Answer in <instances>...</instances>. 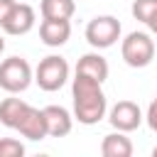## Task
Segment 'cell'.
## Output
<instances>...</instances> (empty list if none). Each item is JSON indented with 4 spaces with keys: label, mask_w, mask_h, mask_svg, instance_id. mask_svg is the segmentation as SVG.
Here are the masks:
<instances>
[{
    "label": "cell",
    "mask_w": 157,
    "mask_h": 157,
    "mask_svg": "<svg viewBox=\"0 0 157 157\" xmlns=\"http://www.w3.org/2000/svg\"><path fill=\"white\" fill-rule=\"evenodd\" d=\"M25 145L15 137H0V157H22Z\"/></svg>",
    "instance_id": "obj_16"
},
{
    "label": "cell",
    "mask_w": 157,
    "mask_h": 157,
    "mask_svg": "<svg viewBox=\"0 0 157 157\" xmlns=\"http://www.w3.org/2000/svg\"><path fill=\"white\" fill-rule=\"evenodd\" d=\"M71 37V22L69 20H44L39 25V39L47 47H61Z\"/></svg>",
    "instance_id": "obj_9"
},
{
    "label": "cell",
    "mask_w": 157,
    "mask_h": 157,
    "mask_svg": "<svg viewBox=\"0 0 157 157\" xmlns=\"http://www.w3.org/2000/svg\"><path fill=\"white\" fill-rule=\"evenodd\" d=\"M145 120H147V125L157 132V98L147 105V113H145Z\"/></svg>",
    "instance_id": "obj_17"
},
{
    "label": "cell",
    "mask_w": 157,
    "mask_h": 157,
    "mask_svg": "<svg viewBox=\"0 0 157 157\" xmlns=\"http://www.w3.org/2000/svg\"><path fill=\"white\" fill-rule=\"evenodd\" d=\"M76 74H83L88 78H96L98 83H103L108 78V61L98 54V52H88L78 59L76 64Z\"/></svg>",
    "instance_id": "obj_12"
},
{
    "label": "cell",
    "mask_w": 157,
    "mask_h": 157,
    "mask_svg": "<svg viewBox=\"0 0 157 157\" xmlns=\"http://www.w3.org/2000/svg\"><path fill=\"white\" fill-rule=\"evenodd\" d=\"M120 22L113 15H98L86 25V42L93 49H108L120 39Z\"/></svg>",
    "instance_id": "obj_5"
},
{
    "label": "cell",
    "mask_w": 157,
    "mask_h": 157,
    "mask_svg": "<svg viewBox=\"0 0 157 157\" xmlns=\"http://www.w3.org/2000/svg\"><path fill=\"white\" fill-rule=\"evenodd\" d=\"M27 110H29V103L22 101V98H17V96L12 93L10 98H5V101L0 103V123H2L5 128H10V130H17L20 120L25 118Z\"/></svg>",
    "instance_id": "obj_11"
},
{
    "label": "cell",
    "mask_w": 157,
    "mask_h": 157,
    "mask_svg": "<svg viewBox=\"0 0 157 157\" xmlns=\"http://www.w3.org/2000/svg\"><path fill=\"white\" fill-rule=\"evenodd\" d=\"M152 157H157V147H155V150H152Z\"/></svg>",
    "instance_id": "obj_21"
},
{
    "label": "cell",
    "mask_w": 157,
    "mask_h": 157,
    "mask_svg": "<svg viewBox=\"0 0 157 157\" xmlns=\"http://www.w3.org/2000/svg\"><path fill=\"white\" fill-rule=\"evenodd\" d=\"M155 98H157V96H155Z\"/></svg>",
    "instance_id": "obj_22"
},
{
    "label": "cell",
    "mask_w": 157,
    "mask_h": 157,
    "mask_svg": "<svg viewBox=\"0 0 157 157\" xmlns=\"http://www.w3.org/2000/svg\"><path fill=\"white\" fill-rule=\"evenodd\" d=\"M108 120H110V125H113L115 130L132 132V130H137V128L142 125L145 118H142V110H140L137 103H132V101H118V103L110 108Z\"/></svg>",
    "instance_id": "obj_6"
},
{
    "label": "cell",
    "mask_w": 157,
    "mask_h": 157,
    "mask_svg": "<svg viewBox=\"0 0 157 157\" xmlns=\"http://www.w3.org/2000/svg\"><path fill=\"white\" fill-rule=\"evenodd\" d=\"M123 61L132 69H145L155 59V39L147 32H130L120 44Z\"/></svg>",
    "instance_id": "obj_3"
},
{
    "label": "cell",
    "mask_w": 157,
    "mask_h": 157,
    "mask_svg": "<svg viewBox=\"0 0 157 157\" xmlns=\"http://www.w3.org/2000/svg\"><path fill=\"white\" fill-rule=\"evenodd\" d=\"M12 7H15V0H0V25L5 22V17L10 15Z\"/></svg>",
    "instance_id": "obj_18"
},
{
    "label": "cell",
    "mask_w": 157,
    "mask_h": 157,
    "mask_svg": "<svg viewBox=\"0 0 157 157\" xmlns=\"http://www.w3.org/2000/svg\"><path fill=\"white\" fill-rule=\"evenodd\" d=\"M44 110V120H47V132L49 137H66L74 128V115L64 108V105H47Z\"/></svg>",
    "instance_id": "obj_8"
},
{
    "label": "cell",
    "mask_w": 157,
    "mask_h": 157,
    "mask_svg": "<svg viewBox=\"0 0 157 157\" xmlns=\"http://www.w3.org/2000/svg\"><path fill=\"white\" fill-rule=\"evenodd\" d=\"M34 81L42 91L52 93V91H59L66 81H69V61L59 54H49L44 56L37 69H34Z\"/></svg>",
    "instance_id": "obj_4"
},
{
    "label": "cell",
    "mask_w": 157,
    "mask_h": 157,
    "mask_svg": "<svg viewBox=\"0 0 157 157\" xmlns=\"http://www.w3.org/2000/svg\"><path fill=\"white\" fill-rule=\"evenodd\" d=\"M17 132H20L22 137L32 140V142L49 137V132H47V120H44V110L29 105V110L25 113V118H22L20 125H17Z\"/></svg>",
    "instance_id": "obj_10"
},
{
    "label": "cell",
    "mask_w": 157,
    "mask_h": 157,
    "mask_svg": "<svg viewBox=\"0 0 157 157\" xmlns=\"http://www.w3.org/2000/svg\"><path fill=\"white\" fill-rule=\"evenodd\" d=\"M147 27H150V32H152V34H157V15H155V17L147 22Z\"/></svg>",
    "instance_id": "obj_19"
},
{
    "label": "cell",
    "mask_w": 157,
    "mask_h": 157,
    "mask_svg": "<svg viewBox=\"0 0 157 157\" xmlns=\"http://www.w3.org/2000/svg\"><path fill=\"white\" fill-rule=\"evenodd\" d=\"M34 81V71L27 59L22 56H7L0 61V88L7 93H22Z\"/></svg>",
    "instance_id": "obj_2"
},
{
    "label": "cell",
    "mask_w": 157,
    "mask_h": 157,
    "mask_svg": "<svg viewBox=\"0 0 157 157\" xmlns=\"http://www.w3.org/2000/svg\"><path fill=\"white\" fill-rule=\"evenodd\" d=\"M101 155L103 157H130L132 155V142L123 130H115L103 137L101 142Z\"/></svg>",
    "instance_id": "obj_13"
},
{
    "label": "cell",
    "mask_w": 157,
    "mask_h": 157,
    "mask_svg": "<svg viewBox=\"0 0 157 157\" xmlns=\"http://www.w3.org/2000/svg\"><path fill=\"white\" fill-rule=\"evenodd\" d=\"M103 83H98L96 78H88L83 74L74 76L71 83V98H74V118L81 125H96L105 118L108 110V101L105 93L101 88Z\"/></svg>",
    "instance_id": "obj_1"
},
{
    "label": "cell",
    "mask_w": 157,
    "mask_h": 157,
    "mask_svg": "<svg viewBox=\"0 0 157 157\" xmlns=\"http://www.w3.org/2000/svg\"><path fill=\"white\" fill-rule=\"evenodd\" d=\"M130 10H132V17L135 20H140V22L147 25L157 15V0H135Z\"/></svg>",
    "instance_id": "obj_15"
},
{
    "label": "cell",
    "mask_w": 157,
    "mask_h": 157,
    "mask_svg": "<svg viewBox=\"0 0 157 157\" xmlns=\"http://www.w3.org/2000/svg\"><path fill=\"white\" fill-rule=\"evenodd\" d=\"M39 12L44 20H71V15L76 12V2L74 0H42Z\"/></svg>",
    "instance_id": "obj_14"
},
{
    "label": "cell",
    "mask_w": 157,
    "mask_h": 157,
    "mask_svg": "<svg viewBox=\"0 0 157 157\" xmlns=\"http://www.w3.org/2000/svg\"><path fill=\"white\" fill-rule=\"evenodd\" d=\"M5 52V39H2V34H0V54Z\"/></svg>",
    "instance_id": "obj_20"
},
{
    "label": "cell",
    "mask_w": 157,
    "mask_h": 157,
    "mask_svg": "<svg viewBox=\"0 0 157 157\" xmlns=\"http://www.w3.org/2000/svg\"><path fill=\"white\" fill-rule=\"evenodd\" d=\"M37 22V15H34V7L27 5V2H15V7L10 10V15L5 17V22L0 25L5 34H27Z\"/></svg>",
    "instance_id": "obj_7"
}]
</instances>
